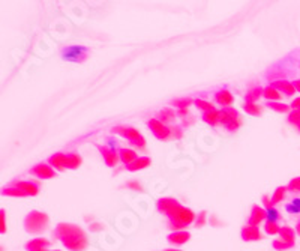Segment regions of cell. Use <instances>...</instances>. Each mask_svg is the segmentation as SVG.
<instances>
[{
	"mask_svg": "<svg viewBox=\"0 0 300 251\" xmlns=\"http://www.w3.org/2000/svg\"><path fill=\"white\" fill-rule=\"evenodd\" d=\"M296 112H299V115H300V110H296Z\"/></svg>",
	"mask_w": 300,
	"mask_h": 251,
	"instance_id": "obj_49",
	"label": "cell"
},
{
	"mask_svg": "<svg viewBox=\"0 0 300 251\" xmlns=\"http://www.w3.org/2000/svg\"><path fill=\"white\" fill-rule=\"evenodd\" d=\"M203 121L210 126H218L221 124V110H213L209 113H203Z\"/></svg>",
	"mask_w": 300,
	"mask_h": 251,
	"instance_id": "obj_23",
	"label": "cell"
},
{
	"mask_svg": "<svg viewBox=\"0 0 300 251\" xmlns=\"http://www.w3.org/2000/svg\"><path fill=\"white\" fill-rule=\"evenodd\" d=\"M176 118H177V113H176L173 109H170V107L162 109V110L156 115V119H158V121H161L164 125H167V126H171V124H174Z\"/></svg>",
	"mask_w": 300,
	"mask_h": 251,
	"instance_id": "obj_17",
	"label": "cell"
},
{
	"mask_svg": "<svg viewBox=\"0 0 300 251\" xmlns=\"http://www.w3.org/2000/svg\"><path fill=\"white\" fill-rule=\"evenodd\" d=\"M287 190H288V191H293V193H300V176L293 178V179L288 182Z\"/></svg>",
	"mask_w": 300,
	"mask_h": 251,
	"instance_id": "obj_35",
	"label": "cell"
},
{
	"mask_svg": "<svg viewBox=\"0 0 300 251\" xmlns=\"http://www.w3.org/2000/svg\"><path fill=\"white\" fill-rule=\"evenodd\" d=\"M95 146L98 147V150H99L102 158H104V162L108 167H116L117 165V162L120 161L119 152H116L114 149H111L108 146H101V144H95Z\"/></svg>",
	"mask_w": 300,
	"mask_h": 251,
	"instance_id": "obj_12",
	"label": "cell"
},
{
	"mask_svg": "<svg viewBox=\"0 0 300 251\" xmlns=\"http://www.w3.org/2000/svg\"><path fill=\"white\" fill-rule=\"evenodd\" d=\"M267 109L276 112V113H291V106H287V104H282V103H276V101H267Z\"/></svg>",
	"mask_w": 300,
	"mask_h": 251,
	"instance_id": "obj_26",
	"label": "cell"
},
{
	"mask_svg": "<svg viewBox=\"0 0 300 251\" xmlns=\"http://www.w3.org/2000/svg\"><path fill=\"white\" fill-rule=\"evenodd\" d=\"M147 126L150 128V131L153 132V135H155L158 140H162V141L171 140V129H170V126L164 125V124H162L161 121H158L156 118L149 119V121H147Z\"/></svg>",
	"mask_w": 300,
	"mask_h": 251,
	"instance_id": "obj_8",
	"label": "cell"
},
{
	"mask_svg": "<svg viewBox=\"0 0 300 251\" xmlns=\"http://www.w3.org/2000/svg\"><path fill=\"white\" fill-rule=\"evenodd\" d=\"M30 175L36 176L38 179H53V178H57V172L50 164H45V162L36 164L33 169H30Z\"/></svg>",
	"mask_w": 300,
	"mask_h": 251,
	"instance_id": "obj_9",
	"label": "cell"
},
{
	"mask_svg": "<svg viewBox=\"0 0 300 251\" xmlns=\"http://www.w3.org/2000/svg\"><path fill=\"white\" fill-rule=\"evenodd\" d=\"M150 164H152V159L149 156H140L137 161H134L131 165H128L126 170L128 172H138V170H143V169L149 167Z\"/></svg>",
	"mask_w": 300,
	"mask_h": 251,
	"instance_id": "obj_22",
	"label": "cell"
},
{
	"mask_svg": "<svg viewBox=\"0 0 300 251\" xmlns=\"http://www.w3.org/2000/svg\"><path fill=\"white\" fill-rule=\"evenodd\" d=\"M263 97L267 100V101H279L282 100V94L279 91H276L273 86H269V88H264V92H263Z\"/></svg>",
	"mask_w": 300,
	"mask_h": 251,
	"instance_id": "obj_25",
	"label": "cell"
},
{
	"mask_svg": "<svg viewBox=\"0 0 300 251\" xmlns=\"http://www.w3.org/2000/svg\"><path fill=\"white\" fill-rule=\"evenodd\" d=\"M89 54H90V50L83 45H68L62 50V59L66 62H74V63L86 62Z\"/></svg>",
	"mask_w": 300,
	"mask_h": 251,
	"instance_id": "obj_6",
	"label": "cell"
},
{
	"mask_svg": "<svg viewBox=\"0 0 300 251\" xmlns=\"http://www.w3.org/2000/svg\"><path fill=\"white\" fill-rule=\"evenodd\" d=\"M51 245V242L45 238H35L32 241H29L26 244V250L27 251H42L48 250V247Z\"/></svg>",
	"mask_w": 300,
	"mask_h": 251,
	"instance_id": "obj_20",
	"label": "cell"
},
{
	"mask_svg": "<svg viewBox=\"0 0 300 251\" xmlns=\"http://www.w3.org/2000/svg\"><path fill=\"white\" fill-rule=\"evenodd\" d=\"M240 236L245 242H254V241H261L263 239V235L260 232L258 227H254V226H245L242 230H240Z\"/></svg>",
	"mask_w": 300,
	"mask_h": 251,
	"instance_id": "obj_14",
	"label": "cell"
},
{
	"mask_svg": "<svg viewBox=\"0 0 300 251\" xmlns=\"http://www.w3.org/2000/svg\"><path fill=\"white\" fill-rule=\"evenodd\" d=\"M288 122L291 124L293 126H296L297 129L300 131V115L299 112L293 110L291 113H288Z\"/></svg>",
	"mask_w": 300,
	"mask_h": 251,
	"instance_id": "obj_34",
	"label": "cell"
},
{
	"mask_svg": "<svg viewBox=\"0 0 300 251\" xmlns=\"http://www.w3.org/2000/svg\"><path fill=\"white\" fill-rule=\"evenodd\" d=\"M293 85H294V88H296V91H299V92H300V80H296V81H294V83H293Z\"/></svg>",
	"mask_w": 300,
	"mask_h": 251,
	"instance_id": "obj_45",
	"label": "cell"
},
{
	"mask_svg": "<svg viewBox=\"0 0 300 251\" xmlns=\"http://www.w3.org/2000/svg\"><path fill=\"white\" fill-rule=\"evenodd\" d=\"M207 221V212L206 211H201L198 214V217L195 218V227H203Z\"/></svg>",
	"mask_w": 300,
	"mask_h": 251,
	"instance_id": "obj_38",
	"label": "cell"
},
{
	"mask_svg": "<svg viewBox=\"0 0 300 251\" xmlns=\"http://www.w3.org/2000/svg\"><path fill=\"white\" fill-rule=\"evenodd\" d=\"M276 91H279L281 94H284V95H287V97H293L294 95V92H296V88H294V85L293 83H290V81H287V80H276V81H273V85H272Z\"/></svg>",
	"mask_w": 300,
	"mask_h": 251,
	"instance_id": "obj_18",
	"label": "cell"
},
{
	"mask_svg": "<svg viewBox=\"0 0 300 251\" xmlns=\"http://www.w3.org/2000/svg\"><path fill=\"white\" fill-rule=\"evenodd\" d=\"M189 239H191V233H189V232H186V230L171 232V233L167 236V241H168L171 245H174V247H177V245H183V244H186Z\"/></svg>",
	"mask_w": 300,
	"mask_h": 251,
	"instance_id": "obj_15",
	"label": "cell"
},
{
	"mask_svg": "<svg viewBox=\"0 0 300 251\" xmlns=\"http://www.w3.org/2000/svg\"><path fill=\"white\" fill-rule=\"evenodd\" d=\"M287 211L291 214H300V199H293L290 205H287Z\"/></svg>",
	"mask_w": 300,
	"mask_h": 251,
	"instance_id": "obj_36",
	"label": "cell"
},
{
	"mask_svg": "<svg viewBox=\"0 0 300 251\" xmlns=\"http://www.w3.org/2000/svg\"><path fill=\"white\" fill-rule=\"evenodd\" d=\"M264 220H267V211L258 205H254L252 209H251V215H249V220H248V224L249 226H254V227H258Z\"/></svg>",
	"mask_w": 300,
	"mask_h": 251,
	"instance_id": "obj_13",
	"label": "cell"
},
{
	"mask_svg": "<svg viewBox=\"0 0 300 251\" xmlns=\"http://www.w3.org/2000/svg\"><path fill=\"white\" fill-rule=\"evenodd\" d=\"M111 132H113V134H117V135H120V137H123V138H126L135 149H138V150H146L147 141H146V138L143 137V134H141L137 128L129 125H116L111 128Z\"/></svg>",
	"mask_w": 300,
	"mask_h": 251,
	"instance_id": "obj_5",
	"label": "cell"
},
{
	"mask_svg": "<svg viewBox=\"0 0 300 251\" xmlns=\"http://www.w3.org/2000/svg\"><path fill=\"white\" fill-rule=\"evenodd\" d=\"M243 110L251 116H260L263 113V106H260L258 103H245Z\"/></svg>",
	"mask_w": 300,
	"mask_h": 251,
	"instance_id": "obj_27",
	"label": "cell"
},
{
	"mask_svg": "<svg viewBox=\"0 0 300 251\" xmlns=\"http://www.w3.org/2000/svg\"><path fill=\"white\" fill-rule=\"evenodd\" d=\"M89 229H90V232H102L105 227H104V224H101V223H92V224L89 226Z\"/></svg>",
	"mask_w": 300,
	"mask_h": 251,
	"instance_id": "obj_42",
	"label": "cell"
},
{
	"mask_svg": "<svg viewBox=\"0 0 300 251\" xmlns=\"http://www.w3.org/2000/svg\"><path fill=\"white\" fill-rule=\"evenodd\" d=\"M83 162V158L80 153L77 152H69V153H63V152H57L54 155H51L48 158V164L56 170V172H65V170H77L80 169Z\"/></svg>",
	"mask_w": 300,
	"mask_h": 251,
	"instance_id": "obj_3",
	"label": "cell"
},
{
	"mask_svg": "<svg viewBox=\"0 0 300 251\" xmlns=\"http://www.w3.org/2000/svg\"><path fill=\"white\" fill-rule=\"evenodd\" d=\"M273 248L278 251H285V250H290V248H293L294 247V244H288V242H284V241H281V239H276V241H273Z\"/></svg>",
	"mask_w": 300,
	"mask_h": 251,
	"instance_id": "obj_32",
	"label": "cell"
},
{
	"mask_svg": "<svg viewBox=\"0 0 300 251\" xmlns=\"http://www.w3.org/2000/svg\"><path fill=\"white\" fill-rule=\"evenodd\" d=\"M179 205H180V202L174 197H162L156 202V209L161 214H164L165 217H168Z\"/></svg>",
	"mask_w": 300,
	"mask_h": 251,
	"instance_id": "obj_11",
	"label": "cell"
},
{
	"mask_svg": "<svg viewBox=\"0 0 300 251\" xmlns=\"http://www.w3.org/2000/svg\"><path fill=\"white\" fill-rule=\"evenodd\" d=\"M162 251H182V250H174V248H167V250H162Z\"/></svg>",
	"mask_w": 300,
	"mask_h": 251,
	"instance_id": "obj_47",
	"label": "cell"
},
{
	"mask_svg": "<svg viewBox=\"0 0 300 251\" xmlns=\"http://www.w3.org/2000/svg\"><path fill=\"white\" fill-rule=\"evenodd\" d=\"M279 239L288 244H296V233L294 229H291L290 226H282L279 230Z\"/></svg>",
	"mask_w": 300,
	"mask_h": 251,
	"instance_id": "obj_21",
	"label": "cell"
},
{
	"mask_svg": "<svg viewBox=\"0 0 300 251\" xmlns=\"http://www.w3.org/2000/svg\"><path fill=\"white\" fill-rule=\"evenodd\" d=\"M279 230H281V226H278V223H270V221H266L264 232H266L267 235H279Z\"/></svg>",
	"mask_w": 300,
	"mask_h": 251,
	"instance_id": "obj_31",
	"label": "cell"
},
{
	"mask_svg": "<svg viewBox=\"0 0 300 251\" xmlns=\"http://www.w3.org/2000/svg\"><path fill=\"white\" fill-rule=\"evenodd\" d=\"M176 113H177V118H182V119H185V118H188V116H189L188 109H180V110H177Z\"/></svg>",
	"mask_w": 300,
	"mask_h": 251,
	"instance_id": "obj_43",
	"label": "cell"
},
{
	"mask_svg": "<svg viewBox=\"0 0 300 251\" xmlns=\"http://www.w3.org/2000/svg\"><path fill=\"white\" fill-rule=\"evenodd\" d=\"M50 217L41 211H30L24 218V229L30 235H41L48 229Z\"/></svg>",
	"mask_w": 300,
	"mask_h": 251,
	"instance_id": "obj_4",
	"label": "cell"
},
{
	"mask_svg": "<svg viewBox=\"0 0 300 251\" xmlns=\"http://www.w3.org/2000/svg\"><path fill=\"white\" fill-rule=\"evenodd\" d=\"M171 140H180L183 137V128L179 125H171Z\"/></svg>",
	"mask_w": 300,
	"mask_h": 251,
	"instance_id": "obj_33",
	"label": "cell"
},
{
	"mask_svg": "<svg viewBox=\"0 0 300 251\" xmlns=\"http://www.w3.org/2000/svg\"><path fill=\"white\" fill-rule=\"evenodd\" d=\"M119 156H120V161L128 167V165H131L134 161H137L140 156L137 155V152L134 150V149H128V147H120L119 150Z\"/></svg>",
	"mask_w": 300,
	"mask_h": 251,
	"instance_id": "obj_16",
	"label": "cell"
},
{
	"mask_svg": "<svg viewBox=\"0 0 300 251\" xmlns=\"http://www.w3.org/2000/svg\"><path fill=\"white\" fill-rule=\"evenodd\" d=\"M287 191H288V190H287V187H278V188L275 190L273 196H272V202H273V205H276V203L282 202V200L285 199Z\"/></svg>",
	"mask_w": 300,
	"mask_h": 251,
	"instance_id": "obj_29",
	"label": "cell"
},
{
	"mask_svg": "<svg viewBox=\"0 0 300 251\" xmlns=\"http://www.w3.org/2000/svg\"><path fill=\"white\" fill-rule=\"evenodd\" d=\"M263 92H264V89H261V88L249 89L245 95V103H258V100L263 97Z\"/></svg>",
	"mask_w": 300,
	"mask_h": 251,
	"instance_id": "obj_24",
	"label": "cell"
},
{
	"mask_svg": "<svg viewBox=\"0 0 300 251\" xmlns=\"http://www.w3.org/2000/svg\"><path fill=\"white\" fill-rule=\"evenodd\" d=\"M227 131H237L242 126V118L239 112L233 107H227L221 110V124Z\"/></svg>",
	"mask_w": 300,
	"mask_h": 251,
	"instance_id": "obj_7",
	"label": "cell"
},
{
	"mask_svg": "<svg viewBox=\"0 0 300 251\" xmlns=\"http://www.w3.org/2000/svg\"><path fill=\"white\" fill-rule=\"evenodd\" d=\"M195 106L200 109L203 113H209V112L216 110V109H215V106H213L210 101H206V100H195Z\"/></svg>",
	"mask_w": 300,
	"mask_h": 251,
	"instance_id": "obj_30",
	"label": "cell"
},
{
	"mask_svg": "<svg viewBox=\"0 0 300 251\" xmlns=\"http://www.w3.org/2000/svg\"><path fill=\"white\" fill-rule=\"evenodd\" d=\"M42 251H51V250H42ZM54 251H57V250H54Z\"/></svg>",
	"mask_w": 300,
	"mask_h": 251,
	"instance_id": "obj_48",
	"label": "cell"
},
{
	"mask_svg": "<svg viewBox=\"0 0 300 251\" xmlns=\"http://www.w3.org/2000/svg\"><path fill=\"white\" fill-rule=\"evenodd\" d=\"M296 233L300 235V218L297 220V223H296Z\"/></svg>",
	"mask_w": 300,
	"mask_h": 251,
	"instance_id": "obj_46",
	"label": "cell"
},
{
	"mask_svg": "<svg viewBox=\"0 0 300 251\" xmlns=\"http://www.w3.org/2000/svg\"><path fill=\"white\" fill-rule=\"evenodd\" d=\"M11 185L21 190L26 194V197L36 196L39 193V188H41V184L38 181H14V182H11Z\"/></svg>",
	"mask_w": 300,
	"mask_h": 251,
	"instance_id": "obj_10",
	"label": "cell"
},
{
	"mask_svg": "<svg viewBox=\"0 0 300 251\" xmlns=\"http://www.w3.org/2000/svg\"><path fill=\"white\" fill-rule=\"evenodd\" d=\"M195 104V101L192 98H177V100H173L171 101V106H174L177 110L180 109H188L189 106Z\"/></svg>",
	"mask_w": 300,
	"mask_h": 251,
	"instance_id": "obj_28",
	"label": "cell"
},
{
	"mask_svg": "<svg viewBox=\"0 0 300 251\" xmlns=\"http://www.w3.org/2000/svg\"><path fill=\"white\" fill-rule=\"evenodd\" d=\"M279 218H281V215H279V212H278L275 208H272V209L267 211V221H270V223H278Z\"/></svg>",
	"mask_w": 300,
	"mask_h": 251,
	"instance_id": "obj_37",
	"label": "cell"
},
{
	"mask_svg": "<svg viewBox=\"0 0 300 251\" xmlns=\"http://www.w3.org/2000/svg\"><path fill=\"white\" fill-rule=\"evenodd\" d=\"M215 101H216L219 106H222L224 109H227V107H230V106L233 104L234 97H233V94H231L230 91L222 89V91L216 92V95H215Z\"/></svg>",
	"mask_w": 300,
	"mask_h": 251,
	"instance_id": "obj_19",
	"label": "cell"
},
{
	"mask_svg": "<svg viewBox=\"0 0 300 251\" xmlns=\"http://www.w3.org/2000/svg\"><path fill=\"white\" fill-rule=\"evenodd\" d=\"M167 218H168V229L171 232H180V230H185L189 224L195 223L197 217L192 209L183 205H179Z\"/></svg>",
	"mask_w": 300,
	"mask_h": 251,
	"instance_id": "obj_2",
	"label": "cell"
},
{
	"mask_svg": "<svg viewBox=\"0 0 300 251\" xmlns=\"http://www.w3.org/2000/svg\"><path fill=\"white\" fill-rule=\"evenodd\" d=\"M54 236L71 251H84L89 247L87 233L72 223H59L56 226Z\"/></svg>",
	"mask_w": 300,
	"mask_h": 251,
	"instance_id": "obj_1",
	"label": "cell"
},
{
	"mask_svg": "<svg viewBox=\"0 0 300 251\" xmlns=\"http://www.w3.org/2000/svg\"><path fill=\"white\" fill-rule=\"evenodd\" d=\"M5 215H6L5 209H0V233H2V235H3V233H6V221H5Z\"/></svg>",
	"mask_w": 300,
	"mask_h": 251,
	"instance_id": "obj_40",
	"label": "cell"
},
{
	"mask_svg": "<svg viewBox=\"0 0 300 251\" xmlns=\"http://www.w3.org/2000/svg\"><path fill=\"white\" fill-rule=\"evenodd\" d=\"M126 187H128L129 190H134V191H143V185H141L138 181H131V182L126 184Z\"/></svg>",
	"mask_w": 300,
	"mask_h": 251,
	"instance_id": "obj_39",
	"label": "cell"
},
{
	"mask_svg": "<svg viewBox=\"0 0 300 251\" xmlns=\"http://www.w3.org/2000/svg\"><path fill=\"white\" fill-rule=\"evenodd\" d=\"M290 106H291V109H293V110H300V98H296Z\"/></svg>",
	"mask_w": 300,
	"mask_h": 251,
	"instance_id": "obj_44",
	"label": "cell"
},
{
	"mask_svg": "<svg viewBox=\"0 0 300 251\" xmlns=\"http://www.w3.org/2000/svg\"><path fill=\"white\" fill-rule=\"evenodd\" d=\"M261 200H263V205H264V209H266V211H269V209H272V208L275 206V205H273V202H272V199H270L269 196H266V194L263 196V199H261Z\"/></svg>",
	"mask_w": 300,
	"mask_h": 251,
	"instance_id": "obj_41",
	"label": "cell"
}]
</instances>
